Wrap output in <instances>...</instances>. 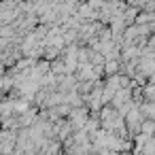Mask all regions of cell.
<instances>
[{
	"label": "cell",
	"mask_w": 155,
	"mask_h": 155,
	"mask_svg": "<svg viewBox=\"0 0 155 155\" xmlns=\"http://www.w3.org/2000/svg\"><path fill=\"white\" fill-rule=\"evenodd\" d=\"M106 74H115L117 72V62H106Z\"/></svg>",
	"instance_id": "cell-1"
}]
</instances>
